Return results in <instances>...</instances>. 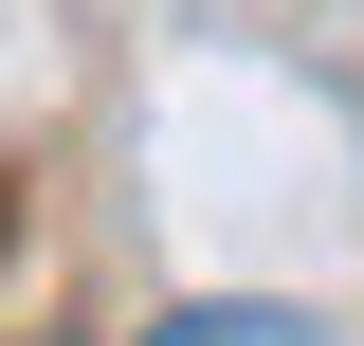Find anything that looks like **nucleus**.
Listing matches in <instances>:
<instances>
[{"label": "nucleus", "instance_id": "f257e3e1", "mask_svg": "<svg viewBox=\"0 0 364 346\" xmlns=\"http://www.w3.org/2000/svg\"><path fill=\"white\" fill-rule=\"evenodd\" d=\"M164 346H310V310H182Z\"/></svg>", "mask_w": 364, "mask_h": 346}]
</instances>
